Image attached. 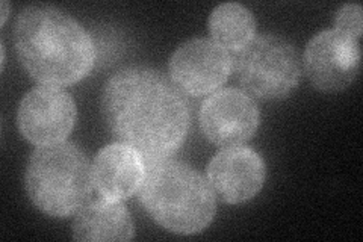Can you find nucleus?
I'll use <instances>...</instances> for the list:
<instances>
[{
    "label": "nucleus",
    "mask_w": 363,
    "mask_h": 242,
    "mask_svg": "<svg viewBox=\"0 0 363 242\" xmlns=\"http://www.w3.org/2000/svg\"><path fill=\"white\" fill-rule=\"evenodd\" d=\"M101 115L113 138L133 147L147 163L174 155L191 124L184 93L173 80L145 67L123 68L108 80Z\"/></svg>",
    "instance_id": "nucleus-1"
},
{
    "label": "nucleus",
    "mask_w": 363,
    "mask_h": 242,
    "mask_svg": "<svg viewBox=\"0 0 363 242\" xmlns=\"http://www.w3.org/2000/svg\"><path fill=\"white\" fill-rule=\"evenodd\" d=\"M14 45L30 77L50 87L77 84L96 62L94 43L85 28L53 6L23 9L16 21Z\"/></svg>",
    "instance_id": "nucleus-2"
},
{
    "label": "nucleus",
    "mask_w": 363,
    "mask_h": 242,
    "mask_svg": "<svg viewBox=\"0 0 363 242\" xmlns=\"http://www.w3.org/2000/svg\"><path fill=\"white\" fill-rule=\"evenodd\" d=\"M138 199L155 223L177 235L203 232L217 214L209 182L188 164L169 158L147 163Z\"/></svg>",
    "instance_id": "nucleus-3"
},
{
    "label": "nucleus",
    "mask_w": 363,
    "mask_h": 242,
    "mask_svg": "<svg viewBox=\"0 0 363 242\" xmlns=\"http://www.w3.org/2000/svg\"><path fill=\"white\" fill-rule=\"evenodd\" d=\"M25 185L37 209L64 218L77 212L88 200L93 189V171L82 148L62 141L33 150Z\"/></svg>",
    "instance_id": "nucleus-4"
},
{
    "label": "nucleus",
    "mask_w": 363,
    "mask_h": 242,
    "mask_svg": "<svg viewBox=\"0 0 363 242\" xmlns=\"http://www.w3.org/2000/svg\"><path fill=\"white\" fill-rule=\"evenodd\" d=\"M235 68L245 93L267 100L289 96L303 70L297 49L274 33L256 35L238 52Z\"/></svg>",
    "instance_id": "nucleus-5"
},
{
    "label": "nucleus",
    "mask_w": 363,
    "mask_h": 242,
    "mask_svg": "<svg viewBox=\"0 0 363 242\" xmlns=\"http://www.w3.org/2000/svg\"><path fill=\"white\" fill-rule=\"evenodd\" d=\"M303 67L316 89L323 93L344 91L360 72L359 40L336 29L316 33L306 45Z\"/></svg>",
    "instance_id": "nucleus-6"
},
{
    "label": "nucleus",
    "mask_w": 363,
    "mask_h": 242,
    "mask_svg": "<svg viewBox=\"0 0 363 242\" xmlns=\"http://www.w3.org/2000/svg\"><path fill=\"white\" fill-rule=\"evenodd\" d=\"M77 120L73 97L60 87L43 85L23 97L17 124L21 135L33 145H52L67 140Z\"/></svg>",
    "instance_id": "nucleus-7"
},
{
    "label": "nucleus",
    "mask_w": 363,
    "mask_h": 242,
    "mask_svg": "<svg viewBox=\"0 0 363 242\" xmlns=\"http://www.w3.org/2000/svg\"><path fill=\"white\" fill-rule=\"evenodd\" d=\"M235 60L220 44L208 38L184 43L169 60L173 84L192 97L212 94L233 72Z\"/></svg>",
    "instance_id": "nucleus-8"
},
{
    "label": "nucleus",
    "mask_w": 363,
    "mask_h": 242,
    "mask_svg": "<svg viewBox=\"0 0 363 242\" xmlns=\"http://www.w3.org/2000/svg\"><path fill=\"white\" fill-rule=\"evenodd\" d=\"M259 123L256 101L238 88L215 91L200 109V128L204 136L220 147L240 145L252 140Z\"/></svg>",
    "instance_id": "nucleus-9"
},
{
    "label": "nucleus",
    "mask_w": 363,
    "mask_h": 242,
    "mask_svg": "<svg viewBox=\"0 0 363 242\" xmlns=\"http://www.w3.org/2000/svg\"><path fill=\"white\" fill-rule=\"evenodd\" d=\"M265 179L267 165L262 156L242 145L224 147L208 167V182L213 194L229 204L256 197L264 188Z\"/></svg>",
    "instance_id": "nucleus-10"
},
{
    "label": "nucleus",
    "mask_w": 363,
    "mask_h": 242,
    "mask_svg": "<svg viewBox=\"0 0 363 242\" xmlns=\"http://www.w3.org/2000/svg\"><path fill=\"white\" fill-rule=\"evenodd\" d=\"M91 171L93 185L101 197L123 202L140 191L145 177V164L133 147L113 143L100 150Z\"/></svg>",
    "instance_id": "nucleus-11"
},
{
    "label": "nucleus",
    "mask_w": 363,
    "mask_h": 242,
    "mask_svg": "<svg viewBox=\"0 0 363 242\" xmlns=\"http://www.w3.org/2000/svg\"><path fill=\"white\" fill-rule=\"evenodd\" d=\"M72 232L76 241H130L135 224L126 206L101 197L77 211Z\"/></svg>",
    "instance_id": "nucleus-12"
},
{
    "label": "nucleus",
    "mask_w": 363,
    "mask_h": 242,
    "mask_svg": "<svg viewBox=\"0 0 363 242\" xmlns=\"http://www.w3.org/2000/svg\"><path fill=\"white\" fill-rule=\"evenodd\" d=\"M209 31L215 43L238 53L256 37V18L241 4H223L212 11Z\"/></svg>",
    "instance_id": "nucleus-13"
},
{
    "label": "nucleus",
    "mask_w": 363,
    "mask_h": 242,
    "mask_svg": "<svg viewBox=\"0 0 363 242\" xmlns=\"http://www.w3.org/2000/svg\"><path fill=\"white\" fill-rule=\"evenodd\" d=\"M335 29L345 35L360 40L363 31L362 6L357 4H347L336 13Z\"/></svg>",
    "instance_id": "nucleus-14"
},
{
    "label": "nucleus",
    "mask_w": 363,
    "mask_h": 242,
    "mask_svg": "<svg viewBox=\"0 0 363 242\" xmlns=\"http://www.w3.org/2000/svg\"><path fill=\"white\" fill-rule=\"evenodd\" d=\"M8 13H9V5L8 2H2V26L5 25V21L8 18Z\"/></svg>",
    "instance_id": "nucleus-15"
},
{
    "label": "nucleus",
    "mask_w": 363,
    "mask_h": 242,
    "mask_svg": "<svg viewBox=\"0 0 363 242\" xmlns=\"http://www.w3.org/2000/svg\"><path fill=\"white\" fill-rule=\"evenodd\" d=\"M0 52H2V70L5 68V61H6V55H5V48H4V44L0 45Z\"/></svg>",
    "instance_id": "nucleus-16"
}]
</instances>
